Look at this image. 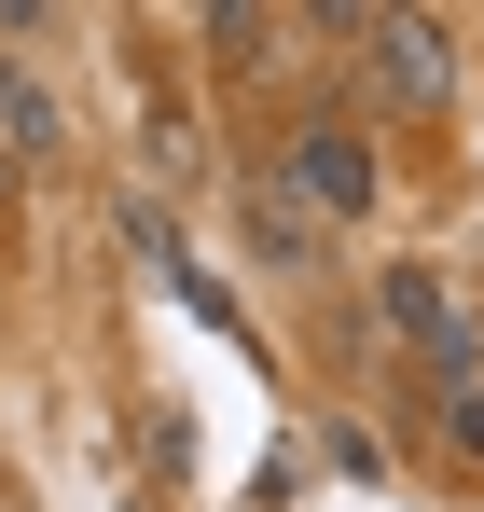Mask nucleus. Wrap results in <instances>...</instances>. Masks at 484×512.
I'll return each instance as SVG.
<instances>
[{
    "label": "nucleus",
    "mask_w": 484,
    "mask_h": 512,
    "mask_svg": "<svg viewBox=\"0 0 484 512\" xmlns=\"http://www.w3.org/2000/svg\"><path fill=\"white\" fill-rule=\"evenodd\" d=\"M277 194H305V208H319V222H360V208H374V139H360V125H346V111H319V125H291V153H277Z\"/></svg>",
    "instance_id": "1"
},
{
    "label": "nucleus",
    "mask_w": 484,
    "mask_h": 512,
    "mask_svg": "<svg viewBox=\"0 0 484 512\" xmlns=\"http://www.w3.org/2000/svg\"><path fill=\"white\" fill-rule=\"evenodd\" d=\"M360 42H374L360 70H374L388 111H415V125H429V111H457V28H443V14H374Z\"/></svg>",
    "instance_id": "2"
},
{
    "label": "nucleus",
    "mask_w": 484,
    "mask_h": 512,
    "mask_svg": "<svg viewBox=\"0 0 484 512\" xmlns=\"http://www.w3.org/2000/svg\"><path fill=\"white\" fill-rule=\"evenodd\" d=\"M374 305H388V333H402L415 360H443V374L471 388V305L443 291V263H388V277H374Z\"/></svg>",
    "instance_id": "3"
},
{
    "label": "nucleus",
    "mask_w": 484,
    "mask_h": 512,
    "mask_svg": "<svg viewBox=\"0 0 484 512\" xmlns=\"http://www.w3.org/2000/svg\"><path fill=\"white\" fill-rule=\"evenodd\" d=\"M236 236H249V263H277V277H305L332 222L305 208V194H277V180H249V194H236Z\"/></svg>",
    "instance_id": "4"
},
{
    "label": "nucleus",
    "mask_w": 484,
    "mask_h": 512,
    "mask_svg": "<svg viewBox=\"0 0 484 512\" xmlns=\"http://www.w3.org/2000/svg\"><path fill=\"white\" fill-rule=\"evenodd\" d=\"M208 42H222V70H277L291 14H249V0H222V14H208Z\"/></svg>",
    "instance_id": "5"
},
{
    "label": "nucleus",
    "mask_w": 484,
    "mask_h": 512,
    "mask_svg": "<svg viewBox=\"0 0 484 512\" xmlns=\"http://www.w3.org/2000/svg\"><path fill=\"white\" fill-rule=\"evenodd\" d=\"M0 139H56V97H42V70H14V56H0Z\"/></svg>",
    "instance_id": "6"
},
{
    "label": "nucleus",
    "mask_w": 484,
    "mask_h": 512,
    "mask_svg": "<svg viewBox=\"0 0 484 512\" xmlns=\"http://www.w3.org/2000/svg\"><path fill=\"white\" fill-rule=\"evenodd\" d=\"M0 194H14V153H0Z\"/></svg>",
    "instance_id": "7"
}]
</instances>
